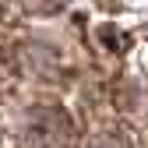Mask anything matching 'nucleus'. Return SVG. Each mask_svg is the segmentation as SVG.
<instances>
[{"label": "nucleus", "mask_w": 148, "mask_h": 148, "mask_svg": "<svg viewBox=\"0 0 148 148\" xmlns=\"http://www.w3.org/2000/svg\"><path fill=\"white\" fill-rule=\"evenodd\" d=\"M74 123L57 106H35L21 123V148H71Z\"/></svg>", "instance_id": "1"}, {"label": "nucleus", "mask_w": 148, "mask_h": 148, "mask_svg": "<svg viewBox=\"0 0 148 148\" xmlns=\"http://www.w3.org/2000/svg\"><path fill=\"white\" fill-rule=\"evenodd\" d=\"M18 4H21L25 11H57L64 0H18Z\"/></svg>", "instance_id": "3"}, {"label": "nucleus", "mask_w": 148, "mask_h": 148, "mask_svg": "<svg viewBox=\"0 0 148 148\" xmlns=\"http://www.w3.org/2000/svg\"><path fill=\"white\" fill-rule=\"evenodd\" d=\"M85 148H131V141H127L120 131H95L85 141Z\"/></svg>", "instance_id": "2"}]
</instances>
